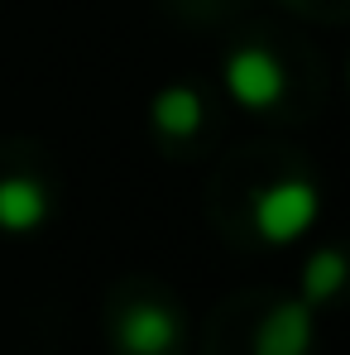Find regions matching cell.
I'll use <instances>...</instances> for the list:
<instances>
[{
  "instance_id": "cell-2",
  "label": "cell",
  "mask_w": 350,
  "mask_h": 355,
  "mask_svg": "<svg viewBox=\"0 0 350 355\" xmlns=\"http://www.w3.org/2000/svg\"><path fill=\"white\" fill-rule=\"evenodd\" d=\"M226 92L240 106L264 111V106H274L283 96V67L264 49H240V53L226 58Z\"/></svg>"
},
{
  "instance_id": "cell-4",
  "label": "cell",
  "mask_w": 350,
  "mask_h": 355,
  "mask_svg": "<svg viewBox=\"0 0 350 355\" xmlns=\"http://www.w3.org/2000/svg\"><path fill=\"white\" fill-rule=\"evenodd\" d=\"M307 346H312V302L274 307L254 331V355H307Z\"/></svg>"
},
{
  "instance_id": "cell-7",
  "label": "cell",
  "mask_w": 350,
  "mask_h": 355,
  "mask_svg": "<svg viewBox=\"0 0 350 355\" xmlns=\"http://www.w3.org/2000/svg\"><path fill=\"white\" fill-rule=\"evenodd\" d=\"M341 279H346V259H341L336 250H317V254L307 259V269H302V302L331 297L341 288Z\"/></svg>"
},
{
  "instance_id": "cell-3",
  "label": "cell",
  "mask_w": 350,
  "mask_h": 355,
  "mask_svg": "<svg viewBox=\"0 0 350 355\" xmlns=\"http://www.w3.org/2000/svg\"><path fill=\"white\" fill-rule=\"evenodd\" d=\"M182 336L177 317L159 302H134L125 317H120V346L130 355H168Z\"/></svg>"
},
{
  "instance_id": "cell-5",
  "label": "cell",
  "mask_w": 350,
  "mask_h": 355,
  "mask_svg": "<svg viewBox=\"0 0 350 355\" xmlns=\"http://www.w3.org/2000/svg\"><path fill=\"white\" fill-rule=\"evenodd\" d=\"M49 216V197L34 178H0V231L24 236Z\"/></svg>"
},
{
  "instance_id": "cell-1",
  "label": "cell",
  "mask_w": 350,
  "mask_h": 355,
  "mask_svg": "<svg viewBox=\"0 0 350 355\" xmlns=\"http://www.w3.org/2000/svg\"><path fill=\"white\" fill-rule=\"evenodd\" d=\"M317 221V187L302 178H283L254 197V231L269 245H288Z\"/></svg>"
},
{
  "instance_id": "cell-6",
  "label": "cell",
  "mask_w": 350,
  "mask_h": 355,
  "mask_svg": "<svg viewBox=\"0 0 350 355\" xmlns=\"http://www.w3.org/2000/svg\"><path fill=\"white\" fill-rule=\"evenodd\" d=\"M149 116L159 125V135H173V139L197 135V125H202V96H197L192 87H168V92L154 96Z\"/></svg>"
}]
</instances>
